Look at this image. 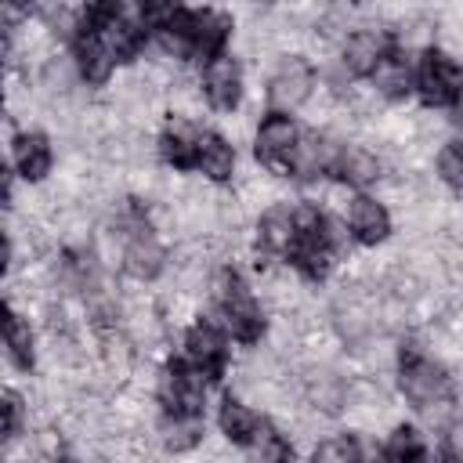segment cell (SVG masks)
Listing matches in <instances>:
<instances>
[{"instance_id": "obj_17", "label": "cell", "mask_w": 463, "mask_h": 463, "mask_svg": "<svg viewBox=\"0 0 463 463\" xmlns=\"http://www.w3.org/2000/svg\"><path fill=\"white\" fill-rule=\"evenodd\" d=\"M304 394H307V402H311L315 409H322V412H340L344 402H347V387H344V380H340L336 373H329V369H315V373H307V380H304Z\"/></svg>"}, {"instance_id": "obj_10", "label": "cell", "mask_w": 463, "mask_h": 463, "mask_svg": "<svg viewBox=\"0 0 463 463\" xmlns=\"http://www.w3.org/2000/svg\"><path fill=\"white\" fill-rule=\"evenodd\" d=\"M159 145H163V156H166L174 166H192L195 156H199L203 137H199V130H195V123H192L188 116H174V119L166 123Z\"/></svg>"}, {"instance_id": "obj_9", "label": "cell", "mask_w": 463, "mask_h": 463, "mask_svg": "<svg viewBox=\"0 0 463 463\" xmlns=\"http://www.w3.org/2000/svg\"><path fill=\"white\" fill-rule=\"evenodd\" d=\"M221 311H224V322H228V329H232V336H239V340H257L260 336V329H264V318H260V307H257V300L246 293V286H239L224 304H221Z\"/></svg>"}, {"instance_id": "obj_20", "label": "cell", "mask_w": 463, "mask_h": 463, "mask_svg": "<svg viewBox=\"0 0 463 463\" xmlns=\"http://www.w3.org/2000/svg\"><path fill=\"white\" fill-rule=\"evenodd\" d=\"M409 80H412L409 58L398 54V51H387V54L380 58V65L373 69V87H376L380 94H387V98L405 94V90H409Z\"/></svg>"}, {"instance_id": "obj_30", "label": "cell", "mask_w": 463, "mask_h": 463, "mask_svg": "<svg viewBox=\"0 0 463 463\" xmlns=\"http://www.w3.org/2000/svg\"><path fill=\"white\" fill-rule=\"evenodd\" d=\"M22 420H25V402H22V394H18V391H4V434H7V441L18 438Z\"/></svg>"}, {"instance_id": "obj_13", "label": "cell", "mask_w": 463, "mask_h": 463, "mask_svg": "<svg viewBox=\"0 0 463 463\" xmlns=\"http://www.w3.org/2000/svg\"><path fill=\"white\" fill-rule=\"evenodd\" d=\"M163 260H166V253H163V246L152 239V235H134L130 242H127V250H123V268H127V275L130 279H156L159 271H163Z\"/></svg>"}, {"instance_id": "obj_5", "label": "cell", "mask_w": 463, "mask_h": 463, "mask_svg": "<svg viewBox=\"0 0 463 463\" xmlns=\"http://www.w3.org/2000/svg\"><path fill=\"white\" fill-rule=\"evenodd\" d=\"M203 90H206L210 105H217V109H235V101H239V94H242L239 61H235V58H228V54H217L213 61H206Z\"/></svg>"}, {"instance_id": "obj_14", "label": "cell", "mask_w": 463, "mask_h": 463, "mask_svg": "<svg viewBox=\"0 0 463 463\" xmlns=\"http://www.w3.org/2000/svg\"><path fill=\"white\" fill-rule=\"evenodd\" d=\"M184 347H188V358H192L203 373H213V369L224 362V336H221V329L210 326V322L192 326L188 336H184Z\"/></svg>"}, {"instance_id": "obj_12", "label": "cell", "mask_w": 463, "mask_h": 463, "mask_svg": "<svg viewBox=\"0 0 463 463\" xmlns=\"http://www.w3.org/2000/svg\"><path fill=\"white\" fill-rule=\"evenodd\" d=\"M228 29H232V22L224 14H217V11H195V18H192V54L213 61L221 54V43L228 40Z\"/></svg>"}, {"instance_id": "obj_23", "label": "cell", "mask_w": 463, "mask_h": 463, "mask_svg": "<svg viewBox=\"0 0 463 463\" xmlns=\"http://www.w3.org/2000/svg\"><path fill=\"white\" fill-rule=\"evenodd\" d=\"M221 430L232 441H253V434L260 430V420H257V412L246 402L224 398V405H221Z\"/></svg>"}, {"instance_id": "obj_19", "label": "cell", "mask_w": 463, "mask_h": 463, "mask_svg": "<svg viewBox=\"0 0 463 463\" xmlns=\"http://www.w3.org/2000/svg\"><path fill=\"white\" fill-rule=\"evenodd\" d=\"M336 174L347 184H373L380 177V159L369 148H362V145H347V148H340Z\"/></svg>"}, {"instance_id": "obj_18", "label": "cell", "mask_w": 463, "mask_h": 463, "mask_svg": "<svg viewBox=\"0 0 463 463\" xmlns=\"http://www.w3.org/2000/svg\"><path fill=\"white\" fill-rule=\"evenodd\" d=\"M203 434H206V427H203V416H195V412H170V416L159 423V438H163V445L174 449V452L195 449V445L203 441Z\"/></svg>"}, {"instance_id": "obj_22", "label": "cell", "mask_w": 463, "mask_h": 463, "mask_svg": "<svg viewBox=\"0 0 463 463\" xmlns=\"http://www.w3.org/2000/svg\"><path fill=\"white\" fill-rule=\"evenodd\" d=\"M260 246L271 253H282L289 246H297V232H293V213L289 206H275L264 213L260 221Z\"/></svg>"}, {"instance_id": "obj_16", "label": "cell", "mask_w": 463, "mask_h": 463, "mask_svg": "<svg viewBox=\"0 0 463 463\" xmlns=\"http://www.w3.org/2000/svg\"><path fill=\"white\" fill-rule=\"evenodd\" d=\"M14 166L25 181H40L51 170V145L43 134H22L14 141Z\"/></svg>"}, {"instance_id": "obj_32", "label": "cell", "mask_w": 463, "mask_h": 463, "mask_svg": "<svg viewBox=\"0 0 463 463\" xmlns=\"http://www.w3.org/2000/svg\"><path fill=\"white\" fill-rule=\"evenodd\" d=\"M456 112L463 116V80H459V90H456Z\"/></svg>"}, {"instance_id": "obj_7", "label": "cell", "mask_w": 463, "mask_h": 463, "mask_svg": "<svg viewBox=\"0 0 463 463\" xmlns=\"http://www.w3.org/2000/svg\"><path fill=\"white\" fill-rule=\"evenodd\" d=\"M347 224H351V232H354L358 242H380V239H387V232H391V217H387L383 203H376V199H369V195H354V199H351V206H347Z\"/></svg>"}, {"instance_id": "obj_27", "label": "cell", "mask_w": 463, "mask_h": 463, "mask_svg": "<svg viewBox=\"0 0 463 463\" xmlns=\"http://www.w3.org/2000/svg\"><path fill=\"white\" fill-rule=\"evenodd\" d=\"M293 253H297V264L304 268V275H311V279H326V275H329V268H333V250H329V242H326V239L297 242V246H293Z\"/></svg>"}, {"instance_id": "obj_15", "label": "cell", "mask_w": 463, "mask_h": 463, "mask_svg": "<svg viewBox=\"0 0 463 463\" xmlns=\"http://www.w3.org/2000/svg\"><path fill=\"white\" fill-rule=\"evenodd\" d=\"M112 61H116V54L105 47V40H101L98 33H83V36L76 40V69L87 76V83L109 80Z\"/></svg>"}, {"instance_id": "obj_25", "label": "cell", "mask_w": 463, "mask_h": 463, "mask_svg": "<svg viewBox=\"0 0 463 463\" xmlns=\"http://www.w3.org/2000/svg\"><path fill=\"white\" fill-rule=\"evenodd\" d=\"M383 459L387 463H427L423 438L412 427H394L387 445H383Z\"/></svg>"}, {"instance_id": "obj_1", "label": "cell", "mask_w": 463, "mask_h": 463, "mask_svg": "<svg viewBox=\"0 0 463 463\" xmlns=\"http://www.w3.org/2000/svg\"><path fill=\"white\" fill-rule=\"evenodd\" d=\"M402 391H405L409 402L427 409L434 402H449L452 383H449V376H445V369L438 362H430L423 354H409L402 362Z\"/></svg>"}, {"instance_id": "obj_2", "label": "cell", "mask_w": 463, "mask_h": 463, "mask_svg": "<svg viewBox=\"0 0 463 463\" xmlns=\"http://www.w3.org/2000/svg\"><path fill=\"white\" fill-rule=\"evenodd\" d=\"M203 394H206V380L203 369H184L174 365L159 376V398L170 412H203Z\"/></svg>"}, {"instance_id": "obj_28", "label": "cell", "mask_w": 463, "mask_h": 463, "mask_svg": "<svg viewBox=\"0 0 463 463\" xmlns=\"http://www.w3.org/2000/svg\"><path fill=\"white\" fill-rule=\"evenodd\" d=\"M315 463H358V445L351 438H329L315 449Z\"/></svg>"}, {"instance_id": "obj_21", "label": "cell", "mask_w": 463, "mask_h": 463, "mask_svg": "<svg viewBox=\"0 0 463 463\" xmlns=\"http://www.w3.org/2000/svg\"><path fill=\"white\" fill-rule=\"evenodd\" d=\"M195 166L210 177V181H228L232 177V170H235V152H232V145L224 141V137H203V145H199V156H195Z\"/></svg>"}, {"instance_id": "obj_6", "label": "cell", "mask_w": 463, "mask_h": 463, "mask_svg": "<svg viewBox=\"0 0 463 463\" xmlns=\"http://www.w3.org/2000/svg\"><path fill=\"white\" fill-rule=\"evenodd\" d=\"M297 141H300V137H297L293 119H286V116H268V119L260 123V130H257V156H260L264 163L282 166V170L289 174V152H293Z\"/></svg>"}, {"instance_id": "obj_31", "label": "cell", "mask_w": 463, "mask_h": 463, "mask_svg": "<svg viewBox=\"0 0 463 463\" xmlns=\"http://www.w3.org/2000/svg\"><path fill=\"white\" fill-rule=\"evenodd\" d=\"M445 456H449V463H463V420L449 423V430H445Z\"/></svg>"}, {"instance_id": "obj_8", "label": "cell", "mask_w": 463, "mask_h": 463, "mask_svg": "<svg viewBox=\"0 0 463 463\" xmlns=\"http://www.w3.org/2000/svg\"><path fill=\"white\" fill-rule=\"evenodd\" d=\"M383 54H387L383 33L358 29V33H351L347 43H344V69L354 72V76H373V69L380 65Z\"/></svg>"}, {"instance_id": "obj_3", "label": "cell", "mask_w": 463, "mask_h": 463, "mask_svg": "<svg viewBox=\"0 0 463 463\" xmlns=\"http://www.w3.org/2000/svg\"><path fill=\"white\" fill-rule=\"evenodd\" d=\"M416 87H420V98L427 105H445V101H456L459 72L445 54L427 51L423 61H420V72H416Z\"/></svg>"}, {"instance_id": "obj_11", "label": "cell", "mask_w": 463, "mask_h": 463, "mask_svg": "<svg viewBox=\"0 0 463 463\" xmlns=\"http://www.w3.org/2000/svg\"><path fill=\"white\" fill-rule=\"evenodd\" d=\"M336 159H340V152L333 148V141H322V137L307 134V137H300V141L293 145V152H289V174H297V177H315V174H322L326 166H336Z\"/></svg>"}, {"instance_id": "obj_26", "label": "cell", "mask_w": 463, "mask_h": 463, "mask_svg": "<svg viewBox=\"0 0 463 463\" xmlns=\"http://www.w3.org/2000/svg\"><path fill=\"white\" fill-rule=\"evenodd\" d=\"M250 463H293V449L279 430H257L250 441Z\"/></svg>"}, {"instance_id": "obj_29", "label": "cell", "mask_w": 463, "mask_h": 463, "mask_svg": "<svg viewBox=\"0 0 463 463\" xmlns=\"http://www.w3.org/2000/svg\"><path fill=\"white\" fill-rule=\"evenodd\" d=\"M438 174H441L449 184L463 188V141H449V145L441 148V156H438Z\"/></svg>"}, {"instance_id": "obj_24", "label": "cell", "mask_w": 463, "mask_h": 463, "mask_svg": "<svg viewBox=\"0 0 463 463\" xmlns=\"http://www.w3.org/2000/svg\"><path fill=\"white\" fill-rule=\"evenodd\" d=\"M4 347H7V358L14 365H22V369H29L33 358H36V351H33V329L14 311H7V322H4Z\"/></svg>"}, {"instance_id": "obj_4", "label": "cell", "mask_w": 463, "mask_h": 463, "mask_svg": "<svg viewBox=\"0 0 463 463\" xmlns=\"http://www.w3.org/2000/svg\"><path fill=\"white\" fill-rule=\"evenodd\" d=\"M311 87H315V72H311V65H307L304 58L293 54V58H286V61L279 65V72L271 76L268 98H271L275 109H297V105L307 101Z\"/></svg>"}]
</instances>
